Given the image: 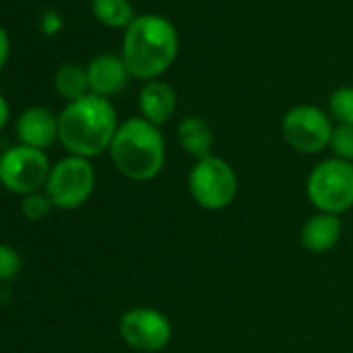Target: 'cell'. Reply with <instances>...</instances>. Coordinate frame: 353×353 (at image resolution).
Masks as SVG:
<instances>
[{
	"instance_id": "cell-1",
	"label": "cell",
	"mask_w": 353,
	"mask_h": 353,
	"mask_svg": "<svg viewBox=\"0 0 353 353\" xmlns=\"http://www.w3.org/2000/svg\"><path fill=\"white\" fill-rule=\"evenodd\" d=\"M119 119L110 100L88 94L69 102L59 114V141L71 156L94 158L110 150Z\"/></svg>"
},
{
	"instance_id": "cell-2",
	"label": "cell",
	"mask_w": 353,
	"mask_h": 353,
	"mask_svg": "<svg viewBox=\"0 0 353 353\" xmlns=\"http://www.w3.org/2000/svg\"><path fill=\"white\" fill-rule=\"evenodd\" d=\"M179 52V34L162 15H139L125 30L121 57L131 77L139 81H154Z\"/></svg>"
},
{
	"instance_id": "cell-3",
	"label": "cell",
	"mask_w": 353,
	"mask_h": 353,
	"mask_svg": "<svg viewBox=\"0 0 353 353\" xmlns=\"http://www.w3.org/2000/svg\"><path fill=\"white\" fill-rule=\"evenodd\" d=\"M108 152L114 168L131 181L156 179L166 158L160 127L141 117H131L119 125Z\"/></svg>"
},
{
	"instance_id": "cell-4",
	"label": "cell",
	"mask_w": 353,
	"mask_h": 353,
	"mask_svg": "<svg viewBox=\"0 0 353 353\" xmlns=\"http://www.w3.org/2000/svg\"><path fill=\"white\" fill-rule=\"evenodd\" d=\"M305 194L318 212L339 216L353 208V162L341 158L318 162L307 176Z\"/></svg>"
},
{
	"instance_id": "cell-5",
	"label": "cell",
	"mask_w": 353,
	"mask_h": 353,
	"mask_svg": "<svg viewBox=\"0 0 353 353\" xmlns=\"http://www.w3.org/2000/svg\"><path fill=\"white\" fill-rule=\"evenodd\" d=\"M237 190V174L227 160L214 154L196 160L190 172V194L200 208L210 212L225 210L235 202Z\"/></svg>"
},
{
	"instance_id": "cell-6",
	"label": "cell",
	"mask_w": 353,
	"mask_h": 353,
	"mask_svg": "<svg viewBox=\"0 0 353 353\" xmlns=\"http://www.w3.org/2000/svg\"><path fill=\"white\" fill-rule=\"evenodd\" d=\"M50 170L52 164L44 150L17 143L0 154V185L21 198L42 192Z\"/></svg>"
},
{
	"instance_id": "cell-7",
	"label": "cell",
	"mask_w": 353,
	"mask_h": 353,
	"mask_svg": "<svg viewBox=\"0 0 353 353\" xmlns=\"http://www.w3.org/2000/svg\"><path fill=\"white\" fill-rule=\"evenodd\" d=\"M96 188V170L88 158L65 156L52 164L50 176L46 181V196L61 210L81 208L94 194Z\"/></svg>"
},
{
	"instance_id": "cell-8",
	"label": "cell",
	"mask_w": 353,
	"mask_h": 353,
	"mask_svg": "<svg viewBox=\"0 0 353 353\" xmlns=\"http://www.w3.org/2000/svg\"><path fill=\"white\" fill-rule=\"evenodd\" d=\"M332 131L330 117L314 104H297L289 108L281 123L285 141L301 154H316L330 145Z\"/></svg>"
},
{
	"instance_id": "cell-9",
	"label": "cell",
	"mask_w": 353,
	"mask_h": 353,
	"mask_svg": "<svg viewBox=\"0 0 353 353\" xmlns=\"http://www.w3.org/2000/svg\"><path fill=\"white\" fill-rule=\"evenodd\" d=\"M119 332L129 347L143 353H156L170 343L172 326L160 310L137 305L121 316Z\"/></svg>"
},
{
	"instance_id": "cell-10",
	"label": "cell",
	"mask_w": 353,
	"mask_h": 353,
	"mask_svg": "<svg viewBox=\"0 0 353 353\" xmlns=\"http://www.w3.org/2000/svg\"><path fill=\"white\" fill-rule=\"evenodd\" d=\"M88 73V83H90V94H96L100 98H112L119 96L129 81V71L119 54H98L96 59L90 61L85 67Z\"/></svg>"
},
{
	"instance_id": "cell-11",
	"label": "cell",
	"mask_w": 353,
	"mask_h": 353,
	"mask_svg": "<svg viewBox=\"0 0 353 353\" xmlns=\"http://www.w3.org/2000/svg\"><path fill=\"white\" fill-rule=\"evenodd\" d=\"M19 143L46 150L59 139V117L46 106H30L15 123Z\"/></svg>"
},
{
	"instance_id": "cell-12",
	"label": "cell",
	"mask_w": 353,
	"mask_h": 353,
	"mask_svg": "<svg viewBox=\"0 0 353 353\" xmlns=\"http://www.w3.org/2000/svg\"><path fill=\"white\" fill-rule=\"evenodd\" d=\"M174 108H176V94L166 81L162 79L145 81V85L139 92L141 119L160 127L174 114Z\"/></svg>"
},
{
	"instance_id": "cell-13",
	"label": "cell",
	"mask_w": 353,
	"mask_h": 353,
	"mask_svg": "<svg viewBox=\"0 0 353 353\" xmlns=\"http://www.w3.org/2000/svg\"><path fill=\"white\" fill-rule=\"evenodd\" d=\"M341 233L343 225L336 214L318 212L305 221L301 229V245L312 254H326L339 243Z\"/></svg>"
},
{
	"instance_id": "cell-14",
	"label": "cell",
	"mask_w": 353,
	"mask_h": 353,
	"mask_svg": "<svg viewBox=\"0 0 353 353\" xmlns=\"http://www.w3.org/2000/svg\"><path fill=\"white\" fill-rule=\"evenodd\" d=\"M176 139H179V145L196 160L212 156L214 133L202 117H185L176 127Z\"/></svg>"
},
{
	"instance_id": "cell-15",
	"label": "cell",
	"mask_w": 353,
	"mask_h": 353,
	"mask_svg": "<svg viewBox=\"0 0 353 353\" xmlns=\"http://www.w3.org/2000/svg\"><path fill=\"white\" fill-rule=\"evenodd\" d=\"M92 13L102 26L112 30H127L135 19L131 0H92Z\"/></svg>"
},
{
	"instance_id": "cell-16",
	"label": "cell",
	"mask_w": 353,
	"mask_h": 353,
	"mask_svg": "<svg viewBox=\"0 0 353 353\" xmlns=\"http://www.w3.org/2000/svg\"><path fill=\"white\" fill-rule=\"evenodd\" d=\"M54 90L61 98L67 102L81 100L83 96L90 94V83H88V73L79 65H63L54 73Z\"/></svg>"
},
{
	"instance_id": "cell-17",
	"label": "cell",
	"mask_w": 353,
	"mask_h": 353,
	"mask_svg": "<svg viewBox=\"0 0 353 353\" xmlns=\"http://www.w3.org/2000/svg\"><path fill=\"white\" fill-rule=\"evenodd\" d=\"M328 108H330L332 117L339 121V125H351L353 127V88L351 85L336 88L330 94Z\"/></svg>"
},
{
	"instance_id": "cell-18",
	"label": "cell",
	"mask_w": 353,
	"mask_h": 353,
	"mask_svg": "<svg viewBox=\"0 0 353 353\" xmlns=\"http://www.w3.org/2000/svg\"><path fill=\"white\" fill-rule=\"evenodd\" d=\"M54 204L50 202V198L46 196V192H36V194H28L21 198L19 210L23 214V219L32 221V223H40L44 221L50 212H52Z\"/></svg>"
},
{
	"instance_id": "cell-19",
	"label": "cell",
	"mask_w": 353,
	"mask_h": 353,
	"mask_svg": "<svg viewBox=\"0 0 353 353\" xmlns=\"http://www.w3.org/2000/svg\"><path fill=\"white\" fill-rule=\"evenodd\" d=\"M330 148L334 152V158L353 162V127L351 125H339L332 131Z\"/></svg>"
},
{
	"instance_id": "cell-20",
	"label": "cell",
	"mask_w": 353,
	"mask_h": 353,
	"mask_svg": "<svg viewBox=\"0 0 353 353\" xmlns=\"http://www.w3.org/2000/svg\"><path fill=\"white\" fill-rule=\"evenodd\" d=\"M21 256L13 245L0 243V281H13L21 272Z\"/></svg>"
},
{
	"instance_id": "cell-21",
	"label": "cell",
	"mask_w": 353,
	"mask_h": 353,
	"mask_svg": "<svg viewBox=\"0 0 353 353\" xmlns=\"http://www.w3.org/2000/svg\"><path fill=\"white\" fill-rule=\"evenodd\" d=\"M63 26H65V21H63V17H61L57 11H46V13L40 17V30H42L44 36H54V34H59V32L63 30Z\"/></svg>"
},
{
	"instance_id": "cell-22",
	"label": "cell",
	"mask_w": 353,
	"mask_h": 353,
	"mask_svg": "<svg viewBox=\"0 0 353 353\" xmlns=\"http://www.w3.org/2000/svg\"><path fill=\"white\" fill-rule=\"evenodd\" d=\"M9 52H11V40L5 28H0V69L5 67V63L9 61Z\"/></svg>"
},
{
	"instance_id": "cell-23",
	"label": "cell",
	"mask_w": 353,
	"mask_h": 353,
	"mask_svg": "<svg viewBox=\"0 0 353 353\" xmlns=\"http://www.w3.org/2000/svg\"><path fill=\"white\" fill-rule=\"evenodd\" d=\"M9 117H11V108H9V102L7 98L0 94V131H3L9 123Z\"/></svg>"
}]
</instances>
